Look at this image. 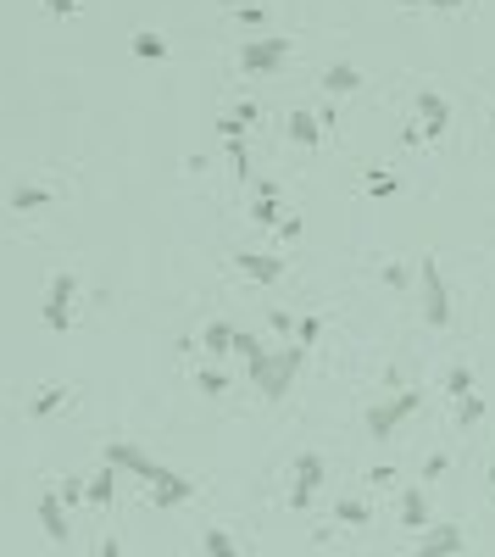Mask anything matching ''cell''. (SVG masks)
Returning a JSON list of instances; mask_svg holds the SVG:
<instances>
[{
    "instance_id": "obj_1",
    "label": "cell",
    "mask_w": 495,
    "mask_h": 557,
    "mask_svg": "<svg viewBox=\"0 0 495 557\" xmlns=\"http://www.w3.org/2000/svg\"><path fill=\"white\" fill-rule=\"evenodd\" d=\"M301 362H306V346H267V352L251 362V379H256V390H262L267 402H279L284 390L295 385Z\"/></svg>"
},
{
    "instance_id": "obj_2",
    "label": "cell",
    "mask_w": 495,
    "mask_h": 557,
    "mask_svg": "<svg viewBox=\"0 0 495 557\" xmlns=\"http://www.w3.org/2000/svg\"><path fill=\"white\" fill-rule=\"evenodd\" d=\"M284 61H290V39L284 34H251L240 45V73L245 78H273Z\"/></svg>"
},
{
    "instance_id": "obj_3",
    "label": "cell",
    "mask_w": 495,
    "mask_h": 557,
    "mask_svg": "<svg viewBox=\"0 0 495 557\" xmlns=\"http://www.w3.org/2000/svg\"><path fill=\"white\" fill-rule=\"evenodd\" d=\"M418 390H401V396H384L379 407H367V435L373 441H389L401 429V418H412V412H418Z\"/></svg>"
},
{
    "instance_id": "obj_4",
    "label": "cell",
    "mask_w": 495,
    "mask_h": 557,
    "mask_svg": "<svg viewBox=\"0 0 495 557\" xmlns=\"http://www.w3.org/2000/svg\"><path fill=\"white\" fill-rule=\"evenodd\" d=\"M106 468H117V473H134V480H145V485H151L161 463L151 458L145 446H134V441H112V446H106Z\"/></svg>"
},
{
    "instance_id": "obj_5",
    "label": "cell",
    "mask_w": 495,
    "mask_h": 557,
    "mask_svg": "<svg viewBox=\"0 0 495 557\" xmlns=\"http://www.w3.org/2000/svg\"><path fill=\"white\" fill-rule=\"evenodd\" d=\"M73 296H78V279L56 274L51 290H45V323L56 329V335H67V329H73Z\"/></svg>"
},
{
    "instance_id": "obj_6",
    "label": "cell",
    "mask_w": 495,
    "mask_h": 557,
    "mask_svg": "<svg viewBox=\"0 0 495 557\" xmlns=\"http://www.w3.org/2000/svg\"><path fill=\"white\" fill-rule=\"evenodd\" d=\"M423 318L445 329L451 323V296H445V279H440V262L435 257H423Z\"/></svg>"
},
{
    "instance_id": "obj_7",
    "label": "cell",
    "mask_w": 495,
    "mask_h": 557,
    "mask_svg": "<svg viewBox=\"0 0 495 557\" xmlns=\"http://www.w3.org/2000/svg\"><path fill=\"white\" fill-rule=\"evenodd\" d=\"M323 473H328V463L318 458V451H301V458H295V490H290V507H306V502L318 497Z\"/></svg>"
},
{
    "instance_id": "obj_8",
    "label": "cell",
    "mask_w": 495,
    "mask_h": 557,
    "mask_svg": "<svg viewBox=\"0 0 495 557\" xmlns=\"http://www.w3.org/2000/svg\"><path fill=\"white\" fill-rule=\"evenodd\" d=\"M418 117H423V139H440L451 129V100L440 90H418Z\"/></svg>"
},
{
    "instance_id": "obj_9",
    "label": "cell",
    "mask_w": 495,
    "mask_h": 557,
    "mask_svg": "<svg viewBox=\"0 0 495 557\" xmlns=\"http://www.w3.org/2000/svg\"><path fill=\"white\" fill-rule=\"evenodd\" d=\"M151 497H156V507H178V502H190V497H195V485L184 480V473H173V468H156Z\"/></svg>"
},
{
    "instance_id": "obj_10",
    "label": "cell",
    "mask_w": 495,
    "mask_h": 557,
    "mask_svg": "<svg viewBox=\"0 0 495 557\" xmlns=\"http://www.w3.org/2000/svg\"><path fill=\"white\" fill-rule=\"evenodd\" d=\"M457 552H462V529L457 524H435V529H428V541L412 557H457Z\"/></svg>"
},
{
    "instance_id": "obj_11",
    "label": "cell",
    "mask_w": 495,
    "mask_h": 557,
    "mask_svg": "<svg viewBox=\"0 0 495 557\" xmlns=\"http://www.w3.org/2000/svg\"><path fill=\"white\" fill-rule=\"evenodd\" d=\"M39 524H45V535H51V541H67V507H61V497H56V490H45V497H39Z\"/></svg>"
},
{
    "instance_id": "obj_12",
    "label": "cell",
    "mask_w": 495,
    "mask_h": 557,
    "mask_svg": "<svg viewBox=\"0 0 495 557\" xmlns=\"http://www.w3.org/2000/svg\"><path fill=\"white\" fill-rule=\"evenodd\" d=\"M234 262H240V274L256 279V284H273V279L284 274V262H279V257H262V251H240Z\"/></svg>"
},
{
    "instance_id": "obj_13",
    "label": "cell",
    "mask_w": 495,
    "mask_h": 557,
    "mask_svg": "<svg viewBox=\"0 0 495 557\" xmlns=\"http://www.w3.org/2000/svg\"><path fill=\"white\" fill-rule=\"evenodd\" d=\"M323 90H328V95H357V90H362V68H350V61H334V68L323 73Z\"/></svg>"
},
{
    "instance_id": "obj_14",
    "label": "cell",
    "mask_w": 495,
    "mask_h": 557,
    "mask_svg": "<svg viewBox=\"0 0 495 557\" xmlns=\"http://www.w3.org/2000/svg\"><path fill=\"white\" fill-rule=\"evenodd\" d=\"M256 223H279L284 206H279V179H256Z\"/></svg>"
},
{
    "instance_id": "obj_15",
    "label": "cell",
    "mask_w": 495,
    "mask_h": 557,
    "mask_svg": "<svg viewBox=\"0 0 495 557\" xmlns=\"http://www.w3.org/2000/svg\"><path fill=\"white\" fill-rule=\"evenodd\" d=\"M401 524H406V529H423V524H428V497H423L418 485L401 490Z\"/></svg>"
},
{
    "instance_id": "obj_16",
    "label": "cell",
    "mask_w": 495,
    "mask_h": 557,
    "mask_svg": "<svg viewBox=\"0 0 495 557\" xmlns=\"http://www.w3.org/2000/svg\"><path fill=\"white\" fill-rule=\"evenodd\" d=\"M251 123H256V107H251V100H240L234 112H223L217 129H223V139H245V129H251Z\"/></svg>"
},
{
    "instance_id": "obj_17",
    "label": "cell",
    "mask_w": 495,
    "mask_h": 557,
    "mask_svg": "<svg viewBox=\"0 0 495 557\" xmlns=\"http://www.w3.org/2000/svg\"><path fill=\"white\" fill-rule=\"evenodd\" d=\"M290 139H295V146H318V139H323V123L312 117V112H290Z\"/></svg>"
},
{
    "instance_id": "obj_18",
    "label": "cell",
    "mask_w": 495,
    "mask_h": 557,
    "mask_svg": "<svg viewBox=\"0 0 495 557\" xmlns=\"http://www.w3.org/2000/svg\"><path fill=\"white\" fill-rule=\"evenodd\" d=\"M39 206H51L45 184H17V190H12V212H39Z\"/></svg>"
},
{
    "instance_id": "obj_19",
    "label": "cell",
    "mask_w": 495,
    "mask_h": 557,
    "mask_svg": "<svg viewBox=\"0 0 495 557\" xmlns=\"http://www.w3.org/2000/svg\"><path fill=\"white\" fill-rule=\"evenodd\" d=\"M84 497H90L95 507H112V497H117V468H100L95 480L84 485Z\"/></svg>"
},
{
    "instance_id": "obj_20",
    "label": "cell",
    "mask_w": 495,
    "mask_h": 557,
    "mask_svg": "<svg viewBox=\"0 0 495 557\" xmlns=\"http://www.w3.org/2000/svg\"><path fill=\"white\" fill-rule=\"evenodd\" d=\"M200 346L212 357H223V352H234V329L229 323H206V335H200Z\"/></svg>"
},
{
    "instance_id": "obj_21",
    "label": "cell",
    "mask_w": 495,
    "mask_h": 557,
    "mask_svg": "<svg viewBox=\"0 0 495 557\" xmlns=\"http://www.w3.org/2000/svg\"><path fill=\"white\" fill-rule=\"evenodd\" d=\"M134 56H145V61H161V56H168V39H161V34H134Z\"/></svg>"
},
{
    "instance_id": "obj_22",
    "label": "cell",
    "mask_w": 495,
    "mask_h": 557,
    "mask_svg": "<svg viewBox=\"0 0 495 557\" xmlns=\"http://www.w3.org/2000/svg\"><path fill=\"white\" fill-rule=\"evenodd\" d=\"M206 557H240L234 535H229V529H206Z\"/></svg>"
},
{
    "instance_id": "obj_23",
    "label": "cell",
    "mask_w": 495,
    "mask_h": 557,
    "mask_svg": "<svg viewBox=\"0 0 495 557\" xmlns=\"http://www.w3.org/2000/svg\"><path fill=\"white\" fill-rule=\"evenodd\" d=\"M445 396H457V402L473 396V368H462V362L451 368V374H445Z\"/></svg>"
},
{
    "instance_id": "obj_24",
    "label": "cell",
    "mask_w": 495,
    "mask_h": 557,
    "mask_svg": "<svg viewBox=\"0 0 495 557\" xmlns=\"http://www.w3.org/2000/svg\"><path fill=\"white\" fill-rule=\"evenodd\" d=\"M367 190H373V195H396V190H401V173L373 168V173H367Z\"/></svg>"
},
{
    "instance_id": "obj_25",
    "label": "cell",
    "mask_w": 495,
    "mask_h": 557,
    "mask_svg": "<svg viewBox=\"0 0 495 557\" xmlns=\"http://www.w3.org/2000/svg\"><path fill=\"white\" fill-rule=\"evenodd\" d=\"M334 519H340V524H367V502H357V497H345V502L334 507Z\"/></svg>"
},
{
    "instance_id": "obj_26",
    "label": "cell",
    "mask_w": 495,
    "mask_h": 557,
    "mask_svg": "<svg viewBox=\"0 0 495 557\" xmlns=\"http://www.w3.org/2000/svg\"><path fill=\"white\" fill-rule=\"evenodd\" d=\"M229 168L240 179H251V151H245V139H229Z\"/></svg>"
},
{
    "instance_id": "obj_27",
    "label": "cell",
    "mask_w": 495,
    "mask_h": 557,
    "mask_svg": "<svg viewBox=\"0 0 495 557\" xmlns=\"http://www.w3.org/2000/svg\"><path fill=\"white\" fill-rule=\"evenodd\" d=\"M61 402H67L61 390H45V396H34V402H28V412H34V418H45V412H56Z\"/></svg>"
},
{
    "instance_id": "obj_28",
    "label": "cell",
    "mask_w": 495,
    "mask_h": 557,
    "mask_svg": "<svg viewBox=\"0 0 495 557\" xmlns=\"http://www.w3.org/2000/svg\"><path fill=\"white\" fill-rule=\"evenodd\" d=\"M457 418H462V424H479V418H484V396H462Z\"/></svg>"
},
{
    "instance_id": "obj_29",
    "label": "cell",
    "mask_w": 495,
    "mask_h": 557,
    "mask_svg": "<svg viewBox=\"0 0 495 557\" xmlns=\"http://www.w3.org/2000/svg\"><path fill=\"white\" fill-rule=\"evenodd\" d=\"M195 385L206 390V396H223V390H229V385H223V374H217V368H206V374H200Z\"/></svg>"
},
{
    "instance_id": "obj_30",
    "label": "cell",
    "mask_w": 495,
    "mask_h": 557,
    "mask_svg": "<svg viewBox=\"0 0 495 557\" xmlns=\"http://www.w3.org/2000/svg\"><path fill=\"white\" fill-rule=\"evenodd\" d=\"M295 335H301V346H318V335H323V323H318V318H301V323H295Z\"/></svg>"
},
{
    "instance_id": "obj_31",
    "label": "cell",
    "mask_w": 495,
    "mask_h": 557,
    "mask_svg": "<svg viewBox=\"0 0 495 557\" xmlns=\"http://www.w3.org/2000/svg\"><path fill=\"white\" fill-rule=\"evenodd\" d=\"M56 497H61V507H73V502H84V485H78V480H67V485L56 490Z\"/></svg>"
},
{
    "instance_id": "obj_32",
    "label": "cell",
    "mask_w": 495,
    "mask_h": 557,
    "mask_svg": "<svg viewBox=\"0 0 495 557\" xmlns=\"http://www.w3.org/2000/svg\"><path fill=\"white\" fill-rule=\"evenodd\" d=\"M240 23H245V28H262L267 12H262V6H240Z\"/></svg>"
},
{
    "instance_id": "obj_33",
    "label": "cell",
    "mask_w": 495,
    "mask_h": 557,
    "mask_svg": "<svg viewBox=\"0 0 495 557\" xmlns=\"http://www.w3.org/2000/svg\"><path fill=\"white\" fill-rule=\"evenodd\" d=\"M39 6L56 12V17H73V12H78V0H39Z\"/></svg>"
},
{
    "instance_id": "obj_34",
    "label": "cell",
    "mask_w": 495,
    "mask_h": 557,
    "mask_svg": "<svg viewBox=\"0 0 495 557\" xmlns=\"http://www.w3.org/2000/svg\"><path fill=\"white\" fill-rule=\"evenodd\" d=\"M384 284H396V290H401V284H406V267H401V262H389V267H384Z\"/></svg>"
},
{
    "instance_id": "obj_35",
    "label": "cell",
    "mask_w": 495,
    "mask_h": 557,
    "mask_svg": "<svg viewBox=\"0 0 495 557\" xmlns=\"http://www.w3.org/2000/svg\"><path fill=\"white\" fill-rule=\"evenodd\" d=\"M423 6H435V12H462L468 0H423Z\"/></svg>"
},
{
    "instance_id": "obj_36",
    "label": "cell",
    "mask_w": 495,
    "mask_h": 557,
    "mask_svg": "<svg viewBox=\"0 0 495 557\" xmlns=\"http://www.w3.org/2000/svg\"><path fill=\"white\" fill-rule=\"evenodd\" d=\"M95 557H122V552H117V541H106V546H100Z\"/></svg>"
},
{
    "instance_id": "obj_37",
    "label": "cell",
    "mask_w": 495,
    "mask_h": 557,
    "mask_svg": "<svg viewBox=\"0 0 495 557\" xmlns=\"http://www.w3.org/2000/svg\"><path fill=\"white\" fill-rule=\"evenodd\" d=\"M401 6H423V0H401Z\"/></svg>"
},
{
    "instance_id": "obj_38",
    "label": "cell",
    "mask_w": 495,
    "mask_h": 557,
    "mask_svg": "<svg viewBox=\"0 0 495 557\" xmlns=\"http://www.w3.org/2000/svg\"><path fill=\"white\" fill-rule=\"evenodd\" d=\"M490 485H495V468H490Z\"/></svg>"
}]
</instances>
